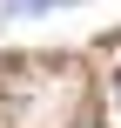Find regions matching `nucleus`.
I'll use <instances>...</instances> for the list:
<instances>
[{"mask_svg": "<svg viewBox=\"0 0 121 128\" xmlns=\"http://www.w3.org/2000/svg\"><path fill=\"white\" fill-rule=\"evenodd\" d=\"M47 7H67V0H7V14H13V20H27V14H47Z\"/></svg>", "mask_w": 121, "mask_h": 128, "instance_id": "nucleus-1", "label": "nucleus"}]
</instances>
